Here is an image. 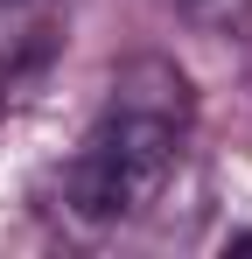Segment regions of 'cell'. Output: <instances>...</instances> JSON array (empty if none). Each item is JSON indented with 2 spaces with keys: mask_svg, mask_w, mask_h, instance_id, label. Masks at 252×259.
<instances>
[{
  "mask_svg": "<svg viewBox=\"0 0 252 259\" xmlns=\"http://www.w3.org/2000/svg\"><path fill=\"white\" fill-rule=\"evenodd\" d=\"M182 133H189V77L168 56L119 63L105 119L84 133L77 161L63 175V203L84 224H126V217H140L161 196V182L175 175Z\"/></svg>",
  "mask_w": 252,
  "mask_h": 259,
  "instance_id": "1",
  "label": "cell"
},
{
  "mask_svg": "<svg viewBox=\"0 0 252 259\" xmlns=\"http://www.w3.org/2000/svg\"><path fill=\"white\" fill-rule=\"evenodd\" d=\"M56 49V0H0V70H28Z\"/></svg>",
  "mask_w": 252,
  "mask_h": 259,
  "instance_id": "2",
  "label": "cell"
}]
</instances>
